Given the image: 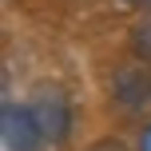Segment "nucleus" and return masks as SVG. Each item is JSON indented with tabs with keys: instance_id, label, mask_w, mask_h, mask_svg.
<instances>
[{
	"instance_id": "1",
	"label": "nucleus",
	"mask_w": 151,
	"mask_h": 151,
	"mask_svg": "<svg viewBox=\"0 0 151 151\" xmlns=\"http://www.w3.org/2000/svg\"><path fill=\"white\" fill-rule=\"evenodd\" d=\"M28 107H32V115H36L40 131H44V143L60 147L64 139H68V131H72V104H68V96H64L56 83H40V88L32 91Z\"/></svg>"
},
{
	"instance_id": "2",
	"label": "nucleus",
	"mask_w": 151,
	"mask_h": 151,
	"mask_svg": "<svg viewBox=\"0 0 151 151\" xmlns=\"http://www.w3.org/2000/svg\"><path fill=\"white\" fill-rule=\"evenodd\" d=\"M0 139H4V151H40L44 147V131H40L28 104L4 99V107H0Z\"/></svg>"
},
{
	"instance_id": "3",
	"label": "nucleus",
	"mask_w": 151,
	"mask_h": 151,
	"mask_svg": "<svg viewBox=\"0 0 151 151\" xmlns=\"http://www.w3.org/2000/svg\"><path fill=\"white\" fill-rule=\"evenodd\" d=\"M107 91L111 99L123 107V111H139V107L151 104V64L135 60V64H119L107 80Z\"/></svg>"
},
{
	"instance_id": "4",
	"label": "nucleus",
	"mask_w": 151,
	"mask_h": 151,
	"mask_svg": "<svg viewBox=\"0 0 151 151\" xmlns=\"http://www.w3.org/2000/svg\"><path fill=\"white\" fill-rule=\"evenodd\" d=\"M131 44H135L139 60H143V64H151V12L135 24V32H131Z\"/></svg>"
},
{
	"instance_id": "5",
	"label": "nucleus",
	"mask_w": 151,
	"mask_h": 151,
	"mask_svg": "<svg viewBox=\"0 0 151 151\" xmlns=\"http://www.w3.org/2000/svg\"><path fill=\"white\" fill-rule=\"evenodd\" d=\"M88 151H131V147L123 143V139H115V135H104V139H96Z\"/></svg>"
},
{
	"instance_id": "6",
	"label": "nucleus",
	"mask_w": 151,
	"mask_h": 151,
	"mask_svg": "<svg viewBox=\"0 0 151 151\" xmlns=\"http://www.w3.org/2000/svg\"><path fill=\"white\" fill-rule=\"evenodd\" d=\"M139 151H151V123L139 131Z\"/></svg>"
},
{
	"instance_id": "7",
	"label": "nucleus",
	"mask_w": 151,
	"mask_h": 151,
	"mask_svg": "<svg viewBox=\"0 0 151 151\" xmlns=\"http://www.w3.org/2000/svg\"><path fill=\"white\" fill-rule=\"evenodd\" d=\"M119 4H127V8H151V0H119Z\"/></svg>"
}]
</instances>
